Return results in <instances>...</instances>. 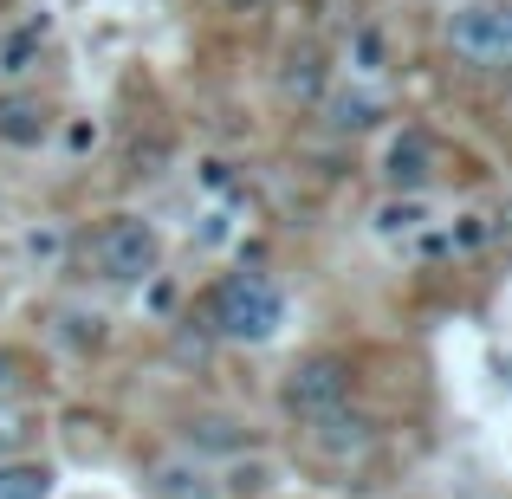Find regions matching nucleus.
<instances>
[{
    "label": "nucleus",
    "mask_w": 512,
    "mask_h": 499,
    "mask_svg": "<svg viewBox=\"0 0 512 499\" xmlns=\"http://www.w3.org/2000/svg\"><path fill=\"white\" fill-rule=\"evenodd\" d=\"M201 318H208L214 337H234V344H266L286 325V292L266 273H227L208 286L201 299Z\"/></svg>",
    "instance_id": "obj_1"
},
{
    "label": "nucleus",
    "mask_w": 512,
    "mask_h": 499,
    "mask_svg": "<svg viewBox=\"0 0 512 499\" xmlns=\"http://www.w3.org/2000/svg\"><path fill=\"white\" fill-rule=\"evenodd\" d=\"M85 266L98 279H111V286H143V279H156V266H163V234H156V221H143V214H111V221L91 227Z\"/></svg>",
    "instance_id": "obj_2"
},
{
    "label": "nucleus",
    "mask_w": 512,
    "mask_h": 499,
    "mask_svg": "<svg viewBox=\"0 0 512 499\" xmlns=\"http://www.w3.org/2000/svg\"><path fill=\"white\" fill-rule=\"evenodd\" d=\"M454 59L480 65V72H506L512 65V0H467L441 26Z\"/></svg>",
    "instance_id": "obj_3"
},
{
    "label": "nucleus",
    "mask_w": 512,
    "mask_h": 499,
    "mask_svg": "<svg viewBox=\"0 0 512 499\" xmlns=\"http://www.w3.org/2000/svg\"><path fill=\"white\" fill-rule=\"evenodd\" d=\"M344 402H350V363L331 357V350L299 357L286 370V383H279V409L299 415V422H325V415H338Z\"/></svg>",
    "instance_id": "obj_4"
},
{
    "label": "nucleus",
    "mask_w": 512,
    "mask_h": 499,
    "mask_svg": "<svg viewBox=\"0 0 512 499\" xmlns=\"http://www.w3.org/2000/svg\"><path fill=\"white\" fill-rule=\"evenodd\" d=\"M435 163H441V150H435V137H428L422 124H402L396 137L383 143V182L402 188V195H415V188L435 175Z\"/></svg>",
    "instance_id": "obj_5"
},
{
    "label": "nucleus",
    "mask_w": 512,
    "mask_h": 499,
    "mask_svg": "<svg viewBox=\"0 0 512 499\" xmlns=\"http://www.w3.org/2000/svg\"><path fill=\"white\" fill-rule=\"evenodd\" d=\"M52 130H59V111H52L39 91H7V98H0V143H7V150H39Z\"/></svg>",
    "instance_id": "obj_6"
},
{
    "label": "nucleus",
    "mask_w": 512,
    "mask_h": 499,
    "mask_svg": "<svg viewBox=\"0 0 512 499\" xmlns=\"http://www.w3.org/2000/svg\"><path fill=\"white\" fill-rule=\"evenodd\" d=\"M279 91H286V98H299V104H318V98L331 91L325 52H318V46H292L286 65H279Z\"/></svg>",
    "instance_id": "obj_7"
},
{
    "label": "nucleus",
    "mask_w": 512,
    "mask_h": 499,
    "mask_svg": "<svg viewBox=\"0 0 512 499\" xmlns=\"http://www.w3.org/2000/svg\"><path fill=\"white\" fill-rule=\"evenodd\" d=\"M156 493L163 499H221L227 487L195 461V454H169V461H156Z\"/></svg>",
    "instance_id": "obj_8"
},
{
    "label": "nucleus",
    "mask_w": 512,
    "mask_h": 499,
    "mask_svg": "<svg viewBox=\"0 0 512 499\" xmlns=\"http://www.w3.org/2000/svg\"><path fill=\"white\" fill-rule=\"evenodd\" d=\"M318 104H325V124L338 130V137H350V130H370L376 117H383V98H376V91H363V85H331Z\"/></svg>",
    "instance_id": "obj_9"
},
{
    "label": "nucleus",
    "mask_w": 512,
    "mask_h": 499,
    "mask_svg": "<svg viewBox=\"0 0 512 499\" xmlns=\"http://www.w3.org/2000/svg\"><path fill=\"white\" fill-rule=\"evenodd\" d=\"M370 422H363V415H325V422H312V448L318 454H331V461H350V454H363L370 448Z\"/></svg>",
    "instance_id": "obj_10"
},
{
    "label": "nucleus",
    "mask_w": 512,
    "mask_h": 499,
    "mask_svg": "<svg viewBox=\"0 0 512 499\" xmlns=\"http://www.w3.org/2000/svg\"><path fill=\"white\" fill-rule=\"evenodd\" d=\"M201 448L240 454V448H253V435L240 422H227V415H201V422H188V454H201Z\"/></svg>",
    "instance_id": "obj_11"
},
{
    "label": "nucleus",
    "mask_w": 512,
    "mask_h": 499,
    "mask_svg": "<svg viewBox=\"0 0 512 499\" xmlns=\"http://www.w3.org/2000/svg\"><path fill=\"white\" fill-rule=\"evenodd\" d=\"M0 499H52V467H39V461H0Z\"/></svg>",
    "instance_id": "obj_12"
},
{
    "label": "nucleus",
    "mask_w": 512,
    "mask_h": 499,
    "mask_svg": "<svg viewBox=\"0 0 512 499\" xmlns=\"http://www.w3.org/2000/svg\"><path fill=\"white\" fill-rule=\"evenodd\" d=\"M52 337H59V344H72V350H98L104 344V318L98 312H72V305H65V312L52 318Z\"/></svg>",
    "instance_id": "obj_13"
},
{
    "label": "nucleus",
    "mask_w": 512,
    "mask_h": 499,
    "mask_svg": "<svg viewBox=\"0 0 512 499\" xmlns=\"http://www.w3.org/2000/svg\"><path fill=\"white\" fill-rule=\"evenodd\" d=\"M422 221H428V208H422L415 195H402V201H383V208H376V234H389V240H396V234H415Z\"/></svg>",
    "instance_id": "obj_14"
},
{
    "label": "nucleus",
    "mask_w": 512,
    "mask_h": 499,
    "mask_svg": "<svg viewBox=\"0 0 512 499\" xmlns=\"http://www.w3.org/2000/svg\"><path fill=\"white\" fill-rule=\"evenodd\" d=\"M39 39H46V20L20 26V33H13L7 46H0V72H7V78H20V72H26V59H33V52H39Z\"/></svg>",
    "instance_id": "obj_15"
},
{
    "label": "nucleus",
    "mask_w": 512,
    "mask_h": 499,
    "mask_svg": "<svg viewBox=\"0 0 512 499\" xmlns=\"http://www.w3.org/2000/svg\"><path fill=\"white\" fill-rule=\"evenodd\" d=\"M26 435H33L26 409H20V402H0V461H13V454L26 448Z\"/></svg>",
    "instance_id": "obj_16"
},
{
    "label": "nucleus",
    "mask_w": 512,
    "mask_h": 499,
    "mask_svg": "<svg viewBox=\"0 0 512 499\" xmlns=\"http://www.w3.org/2000/svg\"><path fill=\"white\" fill-rule=\"evenodd\" d=\"M20 247H26V260H33V266H52V260L65 253V234L46 221V227H26V240H20Z\"/></svg>",
    "instance_id": "obj_17"
},
{
    "label": "nucleus",
    "mask_w": 512,
    "mask_h": 499,
    "mask_svg": "<svg viewBox=\"0 0 512 499\" xmlns=\"http://www.w3.org/2000/svg\"><path fill=\"white\" fill-rule=\"evenodd\" d=\"M350 72H383V39H376V33H357V46H350Z\"/></svg>",
    "instance_id": "obj_18"
},
{
    "label": "nucleus",
    "mask_w": 512,
    "mask_h": 499,
    "mask_svg": "<svg viewBox=\"0 0 512 499\" xmlns=\"http://www.w3.org/2000/svg\"><path fill=\"white\" fill-rule=\"evenodd\" d=\"M98 143V124H72V150H91Z\"/></svg>",
    "instance_id": "obj_19"
},
{
    "label": "nucleus",
    "mask_w": 512,
    "mask_h": 499,
    "mask_svg": "<svg viewBox=\"0 0 512 499\" xmlns=\"http://www.w3.org/2000/svg\"><path fill=\"white\" fill-rule=\"evenodd\" d=\"M221 7H227V13H260L266 0H221Z\"/></svg>",
    "instance_id": "obj_20"
}]
</instances>
